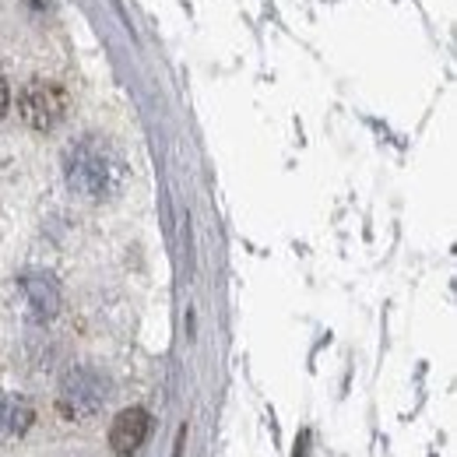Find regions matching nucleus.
I'll list each match as a JSON object with an SVG mask.
<instances>
[{"mask_svg":"<svg viewBox=\"0 0 457 457\" xmlns=\"http://www.w3.org/2000/svg\"><path fill=\"white\" fill-rule=\"evenodd\" d=\"M148 429H152V415L145 408H137V404L134 408H123L113 419V426H110V447H113V454L120 457L137 454L145 447V440H148Z\"/></svg>","mask_w":457,"mask_h":457,"instance_id":"20e7f679","label":"nucleus"},{"mask_svg":"<svg viewBox=\"0 0 457 457\" xmlns=\"http://www.w3.org/2000/svg\"><path fill=\"white\" fill-rule=\"evenodd\" d=\"M7 106H11V88H7V81H4V74H0V120L7 116Z\"/></svg>","mask_w":457,"mask_h":457,"instance_id":"0eeeda50","label":"nucleus"},{"mask_svg":"<svg viewBox=\"0 0 457 457\" xmlns=\"http://www.w3.org/2000/svg\"><path fill=\"white\" fill-rule=\"evenodd\" d=\"M25 288H29V299L36 306L39 317H50L57 310V292H54V282H46L43 275H29L25 278Z\"/></svg>","mask_w":457,"mask_h":457,"instance_id":"423d86ee","label":"nucleus"},{"mask_svg":"<svg viewBox=\"0 0 457 457\" xmlns=\"http://www.w3.org/2000/svg\"><path fill=\"white\" fill-rule=\"evenodd\" d=\"M110 401V380L96 366H74L63 373L57 387V411L67 422L96 419Z\"/></svg>","mask_w":457,"mask_h":457,"instance_id":"f03ea898","label":"nucleus"},{"mask_svg":"<svg viewBox=\"0 0 457 457\" xmlns=\"http://www.w3.org/2000/svg\"><path fill=\"white\" fill-rule=\"evenodd\" d=\"M18 113L25 120V127H32V130H39V134H50V130H57L60 123L67 120V113H71V96H67V88L57 85V81L36 78V81H29V85L21 88V96H18Z\"/></svg>","mask_w":457,"mask_h":457,"instance_id":"7ed1b4c3","label":"nucleus"},{"mask_svg":"<svg viewBox=\"0 0 457 457\" xmlns=\"http://www.w3.org/2000/svg\"><path fill=\"white\" fill-rule=\"evenodd\" d=\"M32 422H36L32 401L0 391V444H18L32 429Z\"/></svg>","mask_w":457,"mask_h":457,"instance_id":"39448f33","label":"nucleus"},{"mask_svg":"<svg viewBox=\"0 0 457 457\" xmlns=\"http://www.w3.org/2000/svg\"><path fill=\"white\" fill-rule=\"evenodd\" d=\"M63 172H67L71 190L88 201H110L127 179V166L120 152L99 134H85L67 148Z\"/></svg>","mask_w":457,"mask_h":457,"instance_id":"f257e3e1","label":"nucleus"}]
</instances>
